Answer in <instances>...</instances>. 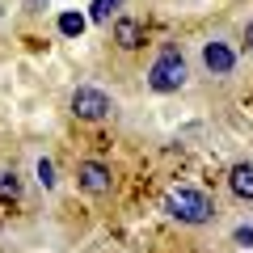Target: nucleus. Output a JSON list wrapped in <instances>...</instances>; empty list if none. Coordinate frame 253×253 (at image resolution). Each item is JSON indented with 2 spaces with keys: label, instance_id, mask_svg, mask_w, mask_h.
I'll use <instances>...</instances> for the list:
<instances>
[{
  "label": "nucleus",
  "instance_id": "obj_1",
  "mask_svg": "<svg viewBox=\"0 0 253 253\" xmlns=\"http://www.w3.org/2000/svg\"><path fill=\"white\" fill-rule=\"evenodd\" d=\"M161 211L169 219H177V224H186V228H203V224L215 219V199L199 186H169L165 199H161Z\"/></svg>",
  "mask_w": 253,
  "mask_h": 253
},
{
  "label": "nucleus",
  "instance_id": "obj_2",
  "mask_svg": "<svg viewBox=\"0 0 253 253\" xmlns=\"http://www.w3.org/2000/svg\"><path fill=\"white\" fill-rule=\"evenodd\" d=\"M186 81H190V68H186V59H181V51L177 46H165L152 59V68H148V89L161 93V97H169V93L186 89Z\"/></svg>",
  "mask_w": 253,
  "mask_h": 253
},
{
  "label": "nucleus",
  "instance_id": "obj_3",
  "mask_svg": "<svg viewBox=\"0 0 253 253\" xmlns=\"http://www.w3.org/2000/svg\"><path fill=\"white\" fill-rule=\"evenodd\" d=\"M68 110L81 123H101V118L114 114V97L106 89H97V84H76L72 97H68Z\"/></svg>",
  "mask_w": 253,
  "mask_h": 253
},
{
  "label": "nucleus",
  "instance_id": "obj_4",
  "mask_svg": "<svg viewBox=\"0 0 253 253\" xmlns=\"http://www.w3.org/2000/svg\"><path fill=\"white\" fill-rule=\"evenodd\" d=\"M76 186L89 199H106L110 190H114V169L106 161H76Z\"/></svg>",
  "mask_w": 253,
  "mask_h": 253
},
{
  "label": "nucleus",
  "instance_id": "obj_5",
  "mask_svg": "<svg viewBox=\"0 0 253 253\" xmlns=\"http://www.w3.org/2000/svg\"><path fill=\"white\" fill-rule=\"evenodd\" d=\"M199 59H203V68H207V76H215V81H228V76L236 72V51H232V42H224V38L203 42Z\"/></svg>",
  "mask_w": 253,
  "mask_h": 253
},
{
  "label": "nucleus",
  "instance_id": "obj_6",
  "mask_svg": "<svg viewBox=\"0 0 253 253\" xmlns=\"http://www.w3.org/2000/svg\"><path fill=\"white\" fill-rule=\"evenodd\" d=\"M110 38H114L118 51H139L144 46V21L131 17V13H118L114 26H110Z\"/></svg>",
  "mask_w": 253,
  "mask_h": 253
},
{
  "label": "nucleus",
  "instance_id": "obj_7",
  "mask_svg": "<svg viewBox=\"0 0 253 253\" xmlns=\"http://www.w3.org/2000/svg\"><path fill=\"white\" fill-rule=\"evenodd\" d=\"M228 190L236 203H253V161H232L228 165Z\"/></svg>",
  "mask_w": 253,
  "mask_h": 253
},
{
  "label": "nucleus",
  "instance_id": "obj_8",
  "mask_svg": "<svg viewBox=\"0 0 253 253\" xmlns=\"http://www.w3.org/2000/svg\"><path fill=\"white\" fill-rule=\"evenodd\" d=\"M21 199V177L13 169H0V203H17Z\"/></svg>",
  "mask_w": 253,
  "mask_h": 253
},
{
  "label": "nucleus",
  "instance_id": "obj_9",
  "mask_svg": "<svg viewBox=\"0 0 253 253\" xmlns=\"http://www.w3.org/2000/svg\"><path fill=\"white\" fill-rule=\"evenodd\" d=\"M118 9H123V0H93V4H89V21L106 26L110 17H118Z\"/></svg>",
  "mask_w": 253,
  "mask_h": 253
},
{
  "label": "nucleus",
  "instance_id": "obj_10",
  "mask_svg": "<svg viewBox=\"0 0 253 253\" xmlns=\"http://www.w3.org/2000/svg\"><path fill=\"white\" fill-rule=\"evenodd\" d=\"M84 26H89L84 13H59V34H63V38H81Z\"/></svg>",
  "mask_w": 253,
  "mask_h": 253
},
{
  "label": "nucleus",
  "instance_id": "obj_11",
  "mask_svg": "<svg viewBox=\"0 0 253 253\" xmlns=\"http://www.w3.org/2000/svg\"><path fill=\"white\" fill-rule=\"evenodd\" d=\"M34 173H38V181H42V190H55V186H59V177H55V165H51V156H38Z\"/></svg>",
  "mask_w": 253,
  "mask_h": 253
},
{
  "label": "nucleus",
  "instance_id": "obj_12",
  "mask_svg": "<svg viewBox=\"0 0 253 253\" xmlns=\"http://www.w3.org/2000/svg\"><path fill=\"white\" fill-rule=\"evenodd\" d=\"M232 241L241 245V249H253V224H241V228L232 232Z\"/></svg>",
  "mask_w": 253,
  "mask_h": 253
},
{
  "label": "nucleus",
  "instance_id": "obj_13",
  "mask_svg": "<svg viewBox=\"0 0 253 253\" xmlns=\"http://www.w3.org/2000/svg\"><path fill=\"white\" fill-rule=\"evenodd\" d=\"M245 51L253 55V21H249V26H245Z\"/></svg>",
  "mask_w": 253,
  "mask_h": 253
},
{
  "label": "nucleus",
  "instance_id": "obj_14",
  "mask_svg": "<svg viewBox=\"0 0 253 253\" xmlns=\"http://www.w3.org/2000/svg\"><path fill=\"white\" fill-rule=\"evenodd\" d=\"M26 4H30V9H42V4H46V0H26Z\"/></svg>",
  "mask_w": 253,
  "mask_h": 253
}]
</instances>
